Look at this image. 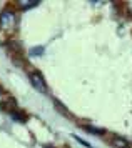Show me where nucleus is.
<instances>
[{"label": "nucleus", "instance_id": "nucleus-1", "mask_svg": "<svg viewBox=\"0 0 132 148\" xmlns=\"http://www.w3.org/2000/svg\"><path fill=\"white\" fill-rule=\"evenodd\" d=\"M19 27V15L13 7H5L0 12V32L13 34Z\"/></svg>", "mask_w": 132, "mask_h": 148}, {"label": "nucleus", "instance_id": "nucleus-2", "mask_svg": "<svg viewBox=\"0 0 132 148\" xmlns=\"http://www.w3.org/2000/svg\"><path fill=\"white\" fill-rule=\"evenodd\" d=\"M27 73H28L30 83L33 85L35 90H39L40 93H49V85H47L44 75L40 73L39 70H35V68H28V70H27Z\"/></svg>", "mask_w": 132, "mask_h": 148}, {"label": "nucleus", "instance_id": "nucleus-3", "mask_svg": "<svg viewBox=\"0 0 132 148\" xmlns=\"http://www.w3.org/2000/svg\"><path fill=\"white\" fill-rule=\"evenodd\" d=\"M0 108L2 110H8V112L15 110V100L2 87H0Z\"/></svg>", "mask_w": 132, "mask_h": 148}, {"label": "nucleus", "instance_id": "nucleus-4", "mask_svg": "<svg viewBox=\"0 0 132 148\" xmlns=\"http://www.w3.org/2000/svg\"><path fill=\"white\" fill-rule=\"evenodd\" d=\"M109 143L114 148H131V143L124 136H119V135H110L109 136Z\"/></svg>", "mask_w": 132, "mask_h": 148}, {"label": "nucleus", "instance_id": "nucleus-5", "mask_svg": "<svg viewBox=\"0 0 132 148\" xmlns=\"http://www.w3.org/2000/svg\"><path fill=\"white\" fill-rule=\"evenodd\" d=\"M7 47H8V50H10V52H12V57H13V58H17V57H22V55H24L22 45H20L19 42H15V40L7 42Z\"/></svg>", "mask_w": 132, "mask_h": 148}, {"label": "nucleus", "instance_id": "nucleus-6", "mask_svg": "<svg viewBox=\"0 0 132 148\" xmlns=\"http://www.w3.org/2000/svg\"><path fill=\"white\" fill-rule=\"evenodd\" d=\"M39 3H40L39 0H17L15 2V7L20 8V10H28V8L37 7Z\"/></svg>", "mask_w": 132, "mask_h": 148}, {"label": "nucleus", "instance_id": "nucleus-7", "mask_svg": "<svg viewBox=\"0 0 132 148\" xmlns=\"http://www.w3.org/2000/svg\"><path fill=\"white\" fill-rule=\"evenodd\" d=\"M82 128H84L85 132H89V133L99 135V136H106V133H107L104 128H97V127H94V125H82Z\"/></svg>", "mask_w": 132, "mask_h": 148}, {"label": "nucleus", "instance_id": "nucleus-8", "mask_svg": "<svg viewBox=\"0 0 132 148\" xmlns=\"http://www.w3.org/2000/svg\"><path fill=\"white\" fill-rule=\"evenodd\" d=\"M52 101H53V105H55V108L59 110L60 113H62V115H65L67 118H72V113H70V112L67 110V107H64V105H62V103H60L59 100H57V98H52Z\"/></svg>", "mask_w": 132, "mask_h": 148}, {"label": "nucleus", "instance_id": "nucleus-9", "mask_svg": "<svg viewBox=\"0 0 132 148\" xmlns=\"http://www.w3.org/2000/svg\"><path fill=\"white\" fill-rule=\"evenodd\" d=\"M10 115H12V118H15V120L22 121V123H24V121L27 120V115L20 113V112H19V110H17V108H15V110H12V112H10Z\"/></svg>", "mask_w": 132, "mask_h": 148}, {"label": "nucleus", "instance_id": "nucleus-10", "mask_svg": "<svg viewBox=\"0 0 132 148\" xmlns=\"http://www.w3.org/2000/svg\"><path fill=\"white\" fill-rule=\"evenodd\" d=\"M44 53V47H33L28 50V55L30 57H37V55H42Z\"/></svg>", "mask_w": 132, "mask_h": 148}, {"label": "nucleus", "instance_id": "nucleus-11", "mask_svg": "<svg viewBox=\"0 0 132 148\" xmlns=\"http://www.w3.org/2000/svg\"><path fill=\"white\" fill-rule=\"evenodd\" d=\"M74 138H75V140L79 141V143H82V145H84V147H90V145H89V143H87V141H84L82 140V138H79V136H75V135H72Z\"/></svg>", "mask_w": 132, "mask_h": 148}]
</instances>
